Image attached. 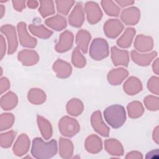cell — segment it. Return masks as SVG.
Listing matches in <instances>:
<instances>
[{
	"instance_id": "6da1fadb",
	"label": "cell",
	"mask_w": 159,
	"mask_h": 159,
	"mask_svg": "<svg viewBox=\"0 0 159 159\" xmlns=\"http://www.w3.org/2000/svg\"><path fill=\"white\" fill-rule=\"evenodd\" d=\"M30 152L35 158H50L57 153V141L53 139L45 142L40 137L34 138Z\"/></svg>"
},
{
	"instance_id": "7a4b0ae2",
	"label": "cell",
	"mask_w": 159,
	"mask_h": 159,
	"mask_svg": "<svg viewBox=\"0 0 159 159\" xmlns=\"http://www.w3.org/2000/svg\"><path fill=\"white\" fill-rule=\"evenodd\" d=\"M103 115L107 123L114 129L120 127L126 120L125 108L119 104H114L106 107Z\"/></svg>"
},
{
	"instance_id": "3957f363",
	"label": "cell",
	"mask_w": 159,
	"mask_h": 159,
	"mask_svg": "<svg viewBox=\"0 0 159 159\" xmlns=\"http://www.w3.org/2000/svg\"><path fill=\"white\" fill-rule=\"evenodd\" d=\"M89 53L94 60L99 61L106 58L109 56V45L107 41L102 38L94 39L89 47Z\"/></svg>"
},
{
	"instance_id": "277c9868",
	"label": "cell",
	"mask_w": 159,
	"mask_h": 159,
	"mask_svg": "<svg viewBox=\"0 0 159 159\" xmlns=\"http://www.w3.org/2000/svg\"><path fill=\"white\" fill-rule=\"evenodd\" d=\"M60 133L65 137H71L75 135L80 130L78 122L69 116H63L58 122Z\"/></svg>"
},
{
	"instance_id": "5b68a950",
	"label": "cell",
	"mask_w": 159,
	"mask_h": 159,
	"mask_svg": "<svg viewBox=\"0 0 159 159\" xmlns=\"http://www.w3.org/2000/svg\"><path fill=\"white\" fill-rule=\"evenodd\" d=\"M1 33L4 34L8 42L7 53L11 55L16 52L18 46V42L15 27L10 24H6L1 27Z\"/></svg>"
},
{
	"instance_id": "8992f818",
	"label": "cell",
	"mask_w": 159,
	"mask_h": 159,
	"mask_svg": "<svg viewBox=\"0 0 159 159\" xmlns=\"http://www.w3.org/2000/svg\"><path fill=\"white\" fill-rule=\"evenodd\" d=\"M84 11L87 20L91 24H95L101 20L102 12L98 4L94 1H88L84 4Z\"/></svg>"
},
{
	"instance_id": "52a82bcc",
	"label": "cell",
	"mask_w": 159,
	"mask_h": 159,
	"mask_svg": "<svg viewBox=\"0 0 159 159\" xmlns=\"http://www.w3.org/2000/svg\"><path fill=\"white\" fill-rule=\"evenodd\" d=\"M124 28L122 23L117 19L107 20L104 25V32L106 37L110 39H116L122 32Z\"/></svg>"
},
{
	"instance_id": "ba28073f",
	"label": "cell",
	"mask_w": 159,
	"mask_h": 159,
	"mask_svg": "<svg viewBox=\"0 0 159 159\" xmlns=\"http://www.w3.org/2000/svg\"><path fill=\"white\" fill-rule=\"evenodd\" d=\"M17 28L20 45L22 47L31 48L35 47L37 40L35 38L32 37L29 34L26 28V24L23 22H19Z\"/></svg>"
},
{
	"instance_id": "9c48e42d",
	"label": "cell",
	"mask_w": 159,
	"mask_h": 159,
	"mask_svg": "<svg viewBox=\"0 0 159 159\" xmlns=\"http://www.w3.org/2000/svg\"><path fill=\"white\" fill-rule=\"evenodd\" d=\"M91 124L94 130L103 137H107L110 129L104 123L101 111H96L94 112L91 117Z\"/></svg>"
},
{
	"instance_id": "30bf717a",
	"label": "cell",
	"mask_w": 159,
	"mask_h": 159,
	"mask_svg": "<svg viewBox=\"0 0 159 159\" xmlns=\"http://www.w3.org/2000/svg\"><path fill=\"white\" fill-rule=\"evenodd\" d=\"M68 22L75 27H80L84 21V12L81 2H78L68 16Z\"/></svg>"
},
{
	"instance_id": "8fae6325",
	"label": "cell",
	"mask_w": 159,
	"mask_h": 159,
	"mask_svg": "<svg viewBox=\"0 0 159 159\" xmlns=\"http://www.w3.org/2000/svg\"><path fill=\"white\" fill-rule=\"evenodd\" d=\"M140 17V10L136 7H129L124 9L120 14V19L127 25H134L138 23Z\"/></svg>"
},
{
	"instance_id": "7c38bea8",
	"label": "cell",
	"mask_w": 159,
	"mask_h": 159,
	"mask_svg": "<svg viewBox=\"0 0 159 159\" xmlns=\"http://www.w3.org/2000/svg\"><path fill=\"white\" fill-rule=\"evenodd\" d=\"M74 36L72 32L65 30L59 37L58 42L55 45V50L58 53H63L69 50L73 46Z\"/></svg>"
},
{
	"instance_id": "4fadbf2b",
	"label": "cell",
	"mask_w": 159,
	"mask_h": 159,
	"mask_svg": "<svg viewBox=\"0 0 159 159\" xmlns=\"http://www.w3.org/2000/svg\"><path fill=\"white\" fill-rule=\"evenodd\" d=\"M111 59L115 66H128L129 62V55L128 51L120 50L116 46H113L111 47Z\"/></svg>"
},
{
	"instance_id": "5bb4252c",
	"label": "cell",
	"mask_w": 159,
	"mask_h": 159,
	"mask_svg": "<svg viewBox=\"0 0 159 159\" xmlns=\"http://www.w3.org/2000/svg\"><path fill=\"white\" fill-rule=\"evenodd\" d=\"M158 53L156 51H153L147 53H139L135 50L130 52V56L134 62L140 66H145L150 65L153 58L157 56Z\"/></svg>"
},
{
	"instance_id": "9a60e30c",
	"label": "cell",
	"mask_w": 159,
	"mask_h": 159,
	"mask_svg": "<svg viewBox=\"0 0 159 159\" xmlns=\"http://www.w3.org/2000/svg\"><path fill=\"white\" fill-rule=\"evenodd\" d=\"M17 58L23 65L32 66L39 61V57L35 51L25 49L18 53Z\"/></svg>"
},
{
	"instance_id": "2e32d148",
	"label": "cell",
	"mask_w": 159,
	"mask_h": 159,
	"mask_svg": "<svg viewBox=\"0 0 159 159\" xmlns=\"http://www.w3.org/2000/svg\"><path fill=\"white\" fill-rule=\"evenodd\" d=\"M134 45L137 51L148 52L153 49V40L150 36L140 34L137 36Z\"/></svg>"
},
{
	"instance_id": "e0dca14e",
	"label": "cell",
	"mask_w": 159,
	"mask_h": 159,
	"mask_svg": "<svg viewBox=\"0 0 159 159\" xmlns=\"http://www.w3.org/2000/svg\"><path fill=\"white\" fill-rule=\"evenodd\" d=\"M53 70L59 78H66L69 77L72 72V67L70 63L58 59L53 65Z\"/></svg>"
},
{
	"instance_id": "ac0fdd59",
	"label": "cell",
	"mask_w": 159,
	"mask_h": 159,
	"mask_svg": "<svg viewBox=\"0 0 159 159\" xmlns=\"http://www.w3.org/2000/svg\"><path fill=\"white\" fill-rule=\"evenodd\" d=\"M30 140L28 136L25 134L20 135L13 147V152L17 156L20 157L25 154L29 148Z\"/></svg>"
},
{
	"instance_id": "d6986e66",
	"label": "cell",
	"mask_w": 159,
	"mask_h": 159,
	"mask_svg": "<svg viewBox=\"0 0 159 159\" xmlns=\"http://www.w3.org/2000/svg\"><path fill=\"white\" fill-rule=\"evenodd\" d=\"M128 71L124 68L113 69L107 74V81L112 85H119L127 78Z\"/></svg>"
},
{
	"instance_id": "ffe728a7",
	"label": "cell",
	"mask_w": 159,
	"mask_h": 159,
	"mask_svg": "<svg viewBox=\"0 0 159 159\" xmlns=\"http://www.w3.org/2000/svg\"><path fill=\"white\" fill-rule=\"evenodd\" d=\"M123 89L128 95H135L142 90V84L137 77L130 76L124 83Z\"/></svg>"
},
{
	"instance_id": "44dd1931",
	"label": "cell",
	"mask_w": 159,
	"mask_h": 159,
	"mask_svg": "<svg viewBox=\"0 0 159 159\" xmlns=\"http://www.w3.org/2000/svg\"><path fill=\"white\" fill-rule=\"evenodd\" d=\"M91 39V35L89 32L84 29L79 30L76 34L75 39L77 48L80 49L84 53H86Z\"/></svg>"
},
{
	"instance_id": "7402d4cb",
	"label": "cell",
	"mask_w": 159,
	"mask_h": 159,
	"mask_svg": "<svg viewBox=\"0 0 159 159\" xmlns=\"http://www.w3.org/2000/svg\"><path fill=\"white\" fill-rule=\"evenodd\" d=\"M45 23L48 27L56 31L64 29L67 25L66 18L60 14H57L46 19Z\"/></svg>"
},
{
	"instance_id": "603a6c76",
	"label": "cell",
	"mask_w": 159,
	"mask_h": 159,
	"mask_svg": "<svg viewBox=\"0 0 159 159\" xmlns=\"http://www.w3.org/2000/svg\"><path fill=\"white\" fill-rule=\"evenodd\" d=\"M85 148L88 152L91 153H98L102 148V140L96 135H91L86 139Z\"/></svg>"
},
{
	"instance_id": "cb8c5ba5",
	"label": "cell",
	"mask_w": 159,
	"mask_h": 159,
	"mask_svg": "<svg viewBox=\"0 0 159 159\" xmlns=\"http://www.w3.org/2000/svg\"><path fill=\"white\" fill-rule=\"evenodd\" d=\"M106 150L112 155H122L124 153L123 147L121 143L115 139H109L104 141Z\"/></svg>"
},
{
	"instance_id": "d4e9b609",
	"label": "cell",
	"mask_w": 159,
	"mask_h": 159,
	"mask_svg": "<svg viewBox=\"0 0 159 159\" xmlns=\"http://www.w3.org/2000/svg\"><path fill=\"white\" fill-rule=\"evenodd\" d=\"M135 33L136 32L135 29L132 27H127L125 30L123 34L117 40V45L119 47L124 48L130 47Z\"/></svg>"
},
{
	"instance_id": "484cf974",
	"label": "cell",
	"mask_w": 159,
	"mask_h": 159,
	"mask_svg": "<svg viewBox=\"0 0 159 159\" xmlns=\"http://www.w3.org/2000/svg\"><path fill=\"white\" fill-rule=\"evenodd\" d=\"M37 120L42 135L45 140H48L53 134L52 127L50 122L43 117L37 115Z\"/></svg>"
},
{
	"instance_id": "4316f807",
	"label": "cell",
	"mask_w": 159,
	"mask_h": 159,
	"mask_svg": "<svg viewBox=\"0 0 159 159\" xmlns=\"http://www.w3.org/2000/svg\"><path fill=\"white\" fill-rule=\"evenodd\" d=\"M18 98L16 94L9 91L1 97V106L5 111L11 110L16 106Z\"/></svg>"
},
{
	"instance_id": "83f0119b",
	"label": "cell",
	"mask_w": 159,
	"mask_h": 159,
	"mask_svg": "<svg viewBox=\"0 0 159 159\" xmlns=\"http://www.w3.org/2000/svg\"><path fill=\"white\" fill-rule=\"evenodd\" d=\"M27 98L30 102L39 105L43 103L46 100L45 93L41 89L32 88L29 90Z\"/></svg>"
},
{
	"instance_id": "f1b7e54d",
	"label": "cell",
	"mask_w": 159,
	"mask_h": 159,
	"mask_svg": "<svg viewBox=\"0 0 159 159\" xmlns=\"http://www.w3.org/2000/svg\"><path fill=\"white\" fill-rule=\"evenodd\" d=\"M84 109L83 102L77 98H73L66 104L67 112L73 116L80 115Z\"/></svg>"
},
{
	"instance_id": "f546056e",
	"label": "cell",
	"mask_w": 159,
	"mask_h": 159,
	"mask_svg": "<svg viewBox=\"0 0 159 159\" xmlns=\"http://www.w3.org/2000/svg\"><path fill=\"white\" fill-rule=\"evenodd\" d=\"M29 29L32 35L43 39H48L53 34V32L52 30L48 29L42 24L40 25L30 24Z\"/></svg>"
},
{
	"instance_id": "4dcf8cb0",
	"label": "cell",
	"mask_w": 159,
	"mask_h": 159,
	"mask_svg": "<svg viewBox=\"0 0 159 159\" xmlns=\"http://www.w3.org/2000/svg\"><path fill=\"white\" fill-rule=\"evenodd\" d=\"M59 148V153L62 158H70L71 157L73 152V145L70 140L60 137Z\"/></svg>"
},
{
	"instance_id": "1f68e13d",
	"label": "cell",
	"mask_w": 159,
	"mask_h": 159,
	"mask_svg": "<svg viewBox=\"0 0 159 159\" xmlns=\"http://www.w3.org/2000/svg\"><path fill=\"white\" fill-rule=\"evenodd\" d=\"M127 111L129 117L136 119L140 117L144 112V107L139 101H133L127 105Z\"/></svg>"
},
{
	"instance_id": "d6a6232c",
	"label": "cell",
	"mask_w": 159,
	"mask_h": 159,
	"mask_svg": "<svg viewBox=\"0 0 159 159\" xmlns=\"http://www.w3.org/2000/svg\"><path fill=\"white\" fill-rule=\"evenodd\" d=\"M101 4L107 16L115 17L119 16L120 9L114 1L110 0H103L101 1Z\"/></svg>"
},
{
	"instance_id": "836d02e7",
	"label": "cell",
	"mask_w": 159,
	"mask_h": 159,
	"mask_svg": "<svg viewBox=\"0 0 159 159\" xmlns=\"http://www.w3.org/2000/svg\"><path fill=\"white\" fill-rule=\"evenodd\" d=\"M39 2L40 7L39 9V12L43 18H45L50 15H52L55 13V6L53 1L41 0Z\"/></svg>"
},
{
	"instance_id": "e575fe53",
	"label": "cell",
	"mask_w": 159,
	"mask_h": 159,
	"mask_svg": "<svg viewBox=\"0 0 159 159\" xmlns=\"http://www.w3.org/2000/svg\"><path fill=\"white\" fill-rule=\"evenodd\" d=\"M71 62L73 65L77 68H83L86 64L85 57L81 54L78 48H75L72 53Z\"/></svg>"
},
{
	"instance_id": "d590c367",
	"label": "cell",
	"mask_w": 159,
	"mask_h": 159,
	"mask_svg": "<svg viewBox=\"0 0 159 159\" xmlns=\"http://www.w3.org/2000/svg\"><path fill=\"white\" fill-rule=\"evenodd\" d=\"M55 4H56L57 11L60 14L66 16L69 13L71 8L74 5L75 1L57 0V1H55Z\"/></svg>"
},
{
	"instance_id": "8d00e7d4",
	"label": "cell",
	"mask_w": 159,
	"mask_h": 159,
	"mask_svg": "<svg viewBox=\"0 0 159 159\" xmlns=\"http://www.w3.org/2000/svg\"><path fill=\"white\" fill-rule=\"evenodd\" d=\"M14 122V116L11 113H3L1 115V131L11 127Z\"/></svg>"
},
{
	"instance_id": "74e56055",
	"label": "cell",
	"mask_w": 159,
	"mask_h": 159,
	"mask_svg": "<svg viewBox=\"0 0 159 159\" xmlns=\"http://www.w3.org/2000/svg\"><path fill=\"white\" fill-rule=\"evenodd\" d=\"M16 135V132L14 130H10L6 133L1 134V146L4 148L11 147Z\"/></svg>"
},
{
	"instance_id": "f35d334b",
	"label": "cell",
	"mask_w": 159,
	"mask_h": 159,
	"mask_svg": "<svg viewBox=\"0 0 159 159\" xmlns=\"http://www.w3.org/2000/svg\"><path fill=\"white\" fill-rule=\"evenodd\" d=\"M143 102L148 110L152 111H156L158 110L159 99L158 97L153 95H149L144 99Z\"/></svg>"
},
{
	"instance_id": "ab89813d",
	"label": "cell",
	"mask_w": 159,
	"mask_h": 159,
	"mask_svg": "<svg viewBox=\"0 0 159 159\" xmlns=\"http://www.w3.org/2000/svg\"><path fill=\"white\" fill-rule=\"evenodd\" d=\"M159 78L157 76H152L151 77L148 82H147V88L148 90L158 95L159 94Z\"/></svg>"
},
{
	"instance_id": "60d3db41",
	"label": "cell",
	"mask_w": 159,
	"mask_h": 159,
	"mask_svg": "<svg viewBox=\"0 0 159 159\" xmlns=\"http://www.w3.org/2000/svg\"><path fill=\"white\" fill-rule=\"evenodd\" d=\"M0 84L1 94H2L4 91H7L10 88V82L7 78H1L0 80Z\"/></svg>"
},
{
	"instance_id": "b9f144b4",
	"label": "cell",
	"mask_w": 159,
	"mask_h": 159,
	"mask_svg": "<svg viewBox=\"0 0 159 159\" xmlns=\"http://www.w3.org/2000/svg\"><path fill=\"white\" fill-rule=\"evenodd\" d=\"M12 5L15 10L19 12H21L25 7V1L20 0V1H12Z\"/></svg>"
},
{
	"instance_id": "7bdbcfd3",
	"label": "cell",
	"mask_w": 159,
	"mask_h": 159,
	"mask_svg": "<svg viewBox=\"0 0 159 159\" xmlns=\"http://www.w3.org/2000/svg\"><path fill=\"white\" fill-rule=\"evenodd\" d=\"M114 2L116 3H117V5L120 6L122 7H124L129 6L130 5H132L135 2L134 1H131V0H116Z\"/></svg>"
},
{
	"instance_id": "ee69618b",
	"label": "cell",
	"mask_w": 159,
	"mask_h": 159,
	"mask_svg": "<svg viewBox=\"0 0 159 159\" xmlns=\"http://www.w3.org/2000/svg\"><path fill=\"white\" fill-rule=\"evenodd\" d=\"M1 40H0V43H1V60L3 58V57L5 55L6 53V42L4 40V37H2V35H1Z\"/></svg>"
},
{
	"instance_id": "f6af8a7d",
	"label": "cell",
	"mask_w": 159,
	"mask_h": 159,
	"mask_svg": "<svg viewBox=\"0 0 159 159\" xmlns=\"http://www.w3.org/2000/svg\"><path fill=\"white\" fill-rule=\"evenodd\" d=\"M158 60H159V59L158 58L157 59H155L152 65L153 71L157 75H158V74H159V61H158Z\"/></svg>"
},
{
	"instance_id": "bcb514c9",
	"label": "cell",
	"mask_w": 159,
	"mask_h": 159,
	"mask_svg": "<svg viewBox=\"0 0 159 159\" xmlns=\"http://www.w3.org/2000/svg\"><path fill=\"white\" fill-rule=\"evenodd\" d=\"M153 140L156 142L157 145H158L159 142V135H158V125L156 126L153 131Z\"/></svg>"
},
{
	"instance_id": "7dc6e473",
	"label": "cell",
	"mask_w": 159,
	"mask_h": 159,
	"mask_svg": "<svg viewBox=\"0 0 159 159\" xmlns=\"http://www.w3.org/2000/svg\"><path fill=\"white\" fill-rule=\"evenodd\" d=\"M155 156L158 158V149H155V150H152V151L148 152L147 153L145 158H155Z\"/></svg>"
},
{
	"instance_id": "c3c4849f",
	"label": "cell",
	"mask_w": 159,
	"mask_h": 159,
	"mask_svg": "<svg viewBox=\"0 0 159 159\" xmlns=\"http://www.w3.org/2000/svg\"><path fill=\"white\" fill-rule=\"evenodd\" d=\"M27 5L30 9H35L38 7L39 2L37 1H28Z\"/></svg>"
},
{
	"instance_id": "681fc988",
	"label": "cell",
	"mask_w": 159,
	"mask_h": 159,
	"mask_svg": "<svg viewBox=\"0 0 159 159\" xmlns=\"http://www.w3.org/2000/svg\"><path fill=\"white\" fill-rule=\"evenodd\" d=\"M5 12V7L2 4H0V13H1V18H2Z\"/></svg>"
}]
</instances>
